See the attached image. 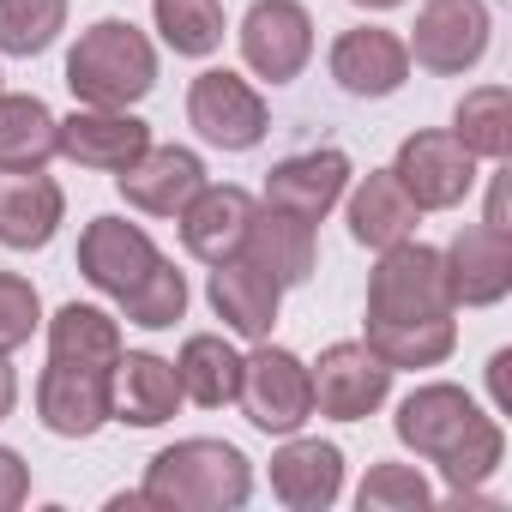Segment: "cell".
Segmentation results:
<instances>
[{
  "label": "cell",
  "mask_w": 512,
  "mask_h": 512,
  "mask_svg": "<svg viewBox=\"0 0 512 512\" xmlns=\"http://www.w3.org/2000/svg\"><path fill=\"white\" fill-rule=\"evenodd\" d=\"M392 374L398 368H440L458 350L452 290L440 247L398 241L380 247V266L368 278V338H362Z\"/></svg>",
  "instance_id": "obj_1"
},
{
  "label": "cell",
  "mask_w": 512,
  "mask_h": 512,
  "mask_svg": "<svg viewBox=\"0 0 512 512\" xmlns=\"http://www.w3.org/2000/svg\"><path fill=\"white\" fill-rule=\"evenodd\" d=\"M392 434H398L416 458L440 464V476H446L452 494H476V488L500 470V458H506L500 422L482 416V404H476L464 386H452V380L416 386V392L398 404Z\"/></svg>",
  "instance_id": "obj_2"
},
{
  "label": "cell",
  "mask_w": 512,
  "mask_h": 512,
  "mask_svg": "<svg viewBox=\"0 0 512 512\" xmlns=\"http://www.w3.org/2000/svg\"><path fill=\"white\" fill-rule=\"evenodd\" d=\"M145 506L163 512H235L253 494V464L229 440H175L145 464Z\"/></svg>",
  "instance_id": "obj_3"
},
{
  "label": "cell",
  "mask_w": 512,
  "mask_h": 512,
  "mask_svg": "<svg viewBox=\"0 0 512 512\" xmlns=\"http://www.w3.org/2000/svg\"><path fill=\"white\" fill-rule=\"evenodd\" d=\"M67 91L91 109H133L157 91V49L133 19H97L67 55Z\"/></svg>",
  "instance_id": "obj_4"
},
{
  "label": "cell",
  "mask_w": 512,
  "mask_h": 512,
  "mask_svg": "<svg viewBox=\"0 0 512 512\" xmlns=\"http://www.w3.org/2000/svg\"><path fill=\"white\" fill-rule=\"evenodd\" d=\"M235 404H241V416L260 428V434H302L308 416H314V380H308V362L260 338V350L241 356Z\"/></svg>",
  "instance_id": "obj_5"
},
{
  "label": "cell",
  "mask_w": 512,
  "mask_h": 512,
  "mask_svg": "<svg viewBox=\"0 0 512 512\" xmlns=\"http://www.w3.org/2000/svg\"><path fill=\"white\" fill-rule=\"evenodd\" d=\"M488 37H494L488 0H422L404 49H410V61L422 73L458 79V73H470L488 55Z\"/></svg>",
  "instance_id": "obj_6"
},
{
  "label": "cell",
  "mask_w": 512,
  "mask_h": 512,
  "mask_svg": "<svg viewBox=\"0 0 512 512\" xmlns=\"http://www.w3.org/2000/svg\"><path fill=\"white\" fill-rule=\"evenodd\" d=\"M187 121L217 151H253L266 139V127H272V109H266V97L253 91L241 73L211 67V73H199L187 85Z\"/></svg>",
  "instance_id": "obj_7"
},
{
  "label": "cell",
  "mask_w": 512,
  "mask_h": 512,
  "mask_svg": "<svg viewBox=\"0 0 512 512\" xmlns=\"http://www.w3.org/2000/svg\"><path fill=\"white\" fill-rule=\"evenodd\" d=\"M235 37L247 73H260L266 85H290L314 61V13L302 0H253Z\"/></svg>",
  "instance_id": "obj_8"
},
{
  "label": "cell",
  "mask_w": 512,
  "mask_h": 512,
  "mask_svg": "<svg viewBox=\"0 0 512 512\" xmlns=\"http://www.w3.org/2000/svg\"><path fill=\"white\" fill-rule=\"evenodd\" d=\"M392 175H398V187L416 199V211H452V205H464L470 187H476V157L452 139V127H446V133L434 127V133H410V139L398 145Z\"/></svg>",
  "instance_id": "obj_9"
},
{
  "label": "cell",
  "mask_w": 512,
  "mask_h": 512,
  "mask_svg": "<svg viewBox=\"0 0 512 512\" xmlns=\"http://www.w3.org/2000/svg\"><path fill=\"white\" fill-rule=\"evenodd\" d=\"M308 380H314V410L332 422H368L392 392V368L368 344H326Z\"/></svg>",
  "instance_id": "obj_10"
},
{
  "label": "cell",
  "mask_w": 512,
  "mask_h": 512,
  "mask_svg": "<svg viewBox=\"0 0 512 512\" xmlns=\"http://www.w3.org/2000/svg\"><path fill=\"white\" fill-rule=\"evenodd\" d=\"M115 368H79V362H55L37 374V422L61 440H91L103 422H115V392H109Z\"/></svg>",
  "instance_id": "obj_11"
},
{
  "label": "cell",
  "mask_w": 512,
  "mask_h": 512,
  "mask_svg": "<svg viewBox=\"0 0 512 512\" xmlns=\"http://www.w3.org/2000/svg\"><path fill=\"white\" fill-rule=\"evenodd\" d=\"M151 145V127L133 115V109H91L79 103L61 127H55V151L79 169H97V175H121L145 157Z\"/></svg>",
  "instance_id": "obj_12"
},
{
  "label": "cell",
  "mask_w": 512,
  "mask_h": 512,
  "mask_svg": "<svg viewBox=\"0 0 512 512\" xmlns=\"http://www.w3.org/2000/svg\"><path fill=\"white\" fill-rule=\"evenodd\" d=\"M440 260H446L452 308H494V302H506V290H512V235H500L488 223H464Z\"/></svg>",
  "instance_id": "obj_13"
},
{
  "label": "cell",
  "mask_w": 512,
  "mask_h": 512,
  "mask_svg": "<svg viewBox=\"0 0 512 512\" xmlns=\"http://www.w3.org/2000/svg\"><path fill=\"white\" fill-rule=\"evenodd\" d=\"M157 260H163L157 241H151L139 223H127V217H91L85 235H79V272H85V284L103 290V296H115V302H121Z\"/></svg>",
  "instance_id": "obj_14"
},
{
  "label": "cell",
  "mask_w": 512,
  "mask_h": 512,
  "mask_svg": "<svg viewBox=\"0 0 512 512\" xmlns=\"http://www.w3.org/2000/svg\"><path fill=\"white\" fill-rule=\"evenodd\" d=\"M253 211H260V205H253V193L205 181V187L175 211V223H181V247L193 253L199 266H223V260H235V253H241Z\"/></svg>",
  "instance_id": "obj_15"
},
{
  "label": "cell",
  "mask_w": 512,
  "mask_h": 512,
  "mask_svg": "<svg viewBox=\"0 0 512 512\" xmlns=\"http://www.w3.org/2000/svg\"><path fill=\"white\" fill-rule=\"evenodd\" d=\"M326 67H332V79H338L350 97H392V91H404V79H410V49H404V37L386 31V25H356V31H344V37L332 43Z\"/></svg>",
  "instance_id": "obj_16"
},
{
  "label": "cell",
  "mask_w": 512,
  "mask_h": 512,
  "mask_svg": "<svg viewBox=\"0 0 512 512\" xmlns=\"http://www.w3.org/2000/svg\"><path fill=\"white\" fill-rule=\"evenodd\" d=\"M67 217V193L43 169H0V247L31 253L49 247Z\"/></svg>",
  "instance_id": "obj_17"
},
{
  "label": "cell",
  "mask_w": 512,
  "mask_h": 512,
  "mask_svg": "<svg viewBox=\"0 0 512 512\" xmlns=\"http://www.w3.org/2000/svg\"><path fill=\"white\" fill-rule=\"evenodd\" d=\"M344 187H350V157H344L338 145H326V151H296V157L272 163V175H266V205H278V211H290V217H302V223H320V217L344 199Z\"/></svg>",
  "instance_id": "obj_18"
},
{
  "label": "cell",
  "mask_w": 512,
  "mask_h": 512,
  "mask_svg": "<svg viewBox=\"0 0 512 512\" xmlns=\"http://www.w3.org/2000/svg\"><path fill=\"white\" fill-rule=\"evenodd\" d=\"M115 187H121V199H127L133 211H145V217H175V211L205 187V163H199V151H187V145H145V157H139L133 169H121Z\"/></svg>",
  "instance_id": "obj_19"
},
{
  "label": "cell",
  "mask_w": 512,
  "mask_h": 512,
  "mask_svg": "<svg viewBox=\"0 0 512 512\" xmlns=\"http://www.w3.org/2000/svg\"><path fill=\"white\" fill-rule=\"evenodd\" d=\"M241 260L260 266L278 290H296L314 278V260H320V241H314V223L278 211V205H260L247 223V241H241Z\"/></svg>",
  "instance_id": "obj_20"
},
{
  "label": "cell",
  "mask_w": 512,
  "mask_h": 512,
  "mask_svg": "<svg viewBox=\"0 0 512 512\" xmlns=\"http://www.w3.org/2000/svg\"><path fill=\"white\" fill-rule=\"evenodd\" d=\"M272 494L290 512H326L344 494V452L332 440L284 434V446L272 452Z\"/></svg>",
  "instance_id": "obj_21"
},
{
  "label": "cell",
  "mask_w": 512,
  "mask_h": 512,
  "mask_svg": "<svg viewBox=\"0 0 512 512\" xmlns=\"http://www.w3.org/2000/svg\"><path fill=\"white\" fill-rule=\"evenodd\" d=\"M205 296H211V314L235 332V338H272V326H278V302H284V290L260 272V266H247L241 253L235 260H223V266H211V284H205Z\"/></svg>",
  "instance_id": "obj_22"
},
{
  "label": "cell",
  "mask_w": 512,
  "mask_h": 512,
  "mask_svg": "<svg viewBox=\"0 0 512 512\" xmlns=\"http://www.w3.org/2000/svg\"><path fill=\"white\" fill-rule=\"evenodd\" d=\"M109 392H115V422H127V428H163L181 410L175 362H163L151 350H121V362L109 374Z\"/></svg>",
  "instance_id": "obj_23"
},
{
  "label": "cell",
  "mask_w": 512,
  "mask_h": 512,
  "mask_svg": "<svg viewBox=\"0 0 512 512\" xmlns=\"http://www.w3.org/2000/svg\"><path fill=\"white\" fill-rule=\"evenodd\" d=\"M350 235L362 241V247H398V241H410L416 235V223H422V211H416V199L398 187V175L392 169H368L356 187H350Z\"/></svg>",
  "instance_id": "obj_24"
},
{
  "label": "cell",
  "mask_w": 512,
  "mask_h": 512,
  "mask_svg": "<svg viewBox=\"0 0 512 512\" xmlns=\"http://www.w3.org/2000/svg\"><path fill=\"white\" fill-rule=\"evenodd\" d=\"M175 380H181V398H193L199 410H223L235 404V386H241V350L223 332H193L175 356Z\"/></svg>",
  "instance_id": "obj_25"
},
{
  "label": "cell",
  "mask_w": 512,
  "mask_h": 512,
  "mask_svg": "<svg viewBox=\"0 0 512 512\" xmlns=\"http://www.w3.org/2000/svg\"><path fill=\"white\" fill-rule=\"evenodd\" d=\"M55 109L25 91H0V169H49L55 151Z\"/></svg>",
  "instance_id": "obj_26"
},
{
  "label": "cell",
  "mask_w": 512,
  "mask_h": 512,
  "mask_svg": "<svg viewBox=\"0 0 512 512\" xmlns=\"http://www.w3.org/2000/svg\"><path fill=\"white\" fill-rule=\"evenodd\" d=\"M452 139L476 163H506L512 157V91L506 85H476L452 109Z\"/></svg>",
  "instance_id": "obj_27"
},
{
  "label": "cell",
  "mask_w": 512,
  "mask_h": 512,
  "mask_svg": "<svg viewBox=\"0 0 512 512\" xmlns=\"http://www.w3.org/2000/svg\"><path fill=\"white\" fill-rule=\"evenodd\" d=\"M49 356L55 362H79V368H115L121 362V326H115V314H103L91 302H67L49 320Z\"/></svg>",
  "instance_id": "obj_28"
},
{
  "label": "cell",
  "mask_w": 512,
  "mask_h": 512,
  "mask_svg": "<svg viewBox=\"0 0 512 512\" xmlns=\"http://www.w3.org/2000/svg\"><path fill=\"white\" fill-rule=\"evenodd\" d=\"M151 19H157L163 43L175 55H187V61L217 55L223 49V31H229L223 0H151Z\"/></svg>",
  "instance_id": "obj_29"
},
{
  "label": "cell",
  "mask_w": 512,
  "mask_h": 512,
  "mask_svg": "<svg viewBox=\"0 0 512 512\" xmlns=\"http://www.w3.org/2000/svg\"><path fill=\"white\" fill-rule=\"evenodd\" d=\"M67 31V0H0V55H43Z\"/></svg>",
  "instance_id": "obj_30"
},
{
  "label": "cell",
  "mask_w": 512,
  "mask_h": 512,
  "mask_svg": "<svg viewBox=\"0 0 512 512\" xmlns=\"http://www.w3.org/2000/svg\"><path fill=\"white\" fill-rule=\"evenodd\" d=\"M121 314H127L133 326H145V332L175 326V320L187 314V278H181V266H175V260H157V266L121 296Z\"/></svg>",
  "instance_id": "obj_31"
},
{
  "label": "cell",
  "mask_w": 512,
  "mask_h": 512,
  "mask_svg": "<svg viewBox=\"0 0 512 512\" xmlns=\"http://www.w3.org/2000/svg\"><path fill=\"white\" fill-rule=\"evenodd\" d=\"M356 506L362 512H422L434 506V488L422 482L416 464H374L356 488Z\"/></svg>",
  "instance_id": "obj_32"
},
{
  "label": "cell",
  "mask_w": 512,
  "mask_h": 512,
  "mask_svg": "<svg viewBox=\"0 0 512 512\" xmlns=\"http://www.w3.org/2000/svg\"><path fill=\"white\" fill-rule=\"evenodd\" d=\"M37 326H43V302H37L31 278L0 272V356H13L19 344H31Z\"/></svg>",
  "instance_id": "obj_33"
},
{
  "label": "cell",
  "mask_w": 512,
  "mask_h": 512,
  "mask_svg": "<svg viewBox=\"0 0 512 512\" xmlns=\"http://www.w3.org/2000/svg\"><path fill=\"white\" fill-rule=\"evenodd\" d=\"M25 500H31V470H25V458L13 446H0V512H13Z\"/></svg>",
  "instance_id": "obj_34"
},
{
  "label": "cell",
  "mask_w": 512,
  "mask_h": 512,
  "mask_svg": "<svg viewBox=\"0 0 512 512\" xmlns=\"http://www.w3.org/2000/svg\"><path fill=\"white\" fill-rule=\"evenodd\" d=\"M506 368H512V350H494V356H488V386H494V404H500V416L512 410V380H506Z\"/></svg>",
  "instance_id": "obj_35"
},
{
  "label": "cell",
  "mask_w": 512,
  "mask_h": 512,
  "mask_svg": "<svg viewBox=\"0 0 512 512\" xmlns=\"http://www.w3.org/2000/svg\"><path fill=\"white\" fill-rule=\"evenodd\" d=\"M482 223H488V229H500V235H512V223H506V169L488 181V211H482Z\"/></svg>",
  "instance_id": "obj_36"
},
{
  "label": "cell",
  "mask_w": 512,
  "mask_h": 512,
  "mask_svg": "<svg viewBox=\"0 0 512 512\" xmlns=\"http://www.w3.org/2000/svg\"><path fill=\"white\" fill-rule=\"evenodd\" d=\"M13 404H19V374H13V362L0 356V422L13 416Z\"/></svg>",
  "instance_id": "obj_37"
},
{
  "label": "cell",
  "mask_w": 512,
  "mask_h": 512,
  "mask_svg": "<svg viewBox=\"0 0 512 512\" xmlns=\"http://www.w3.org/2000/svg\"><path fill=\"white\" fill-rule=\"evenodd\" d=\"M350 7H362V13H392V7H404V0H350Z\"/></svg>",
  "instance_id": "obj_38"
}]
</instances>
